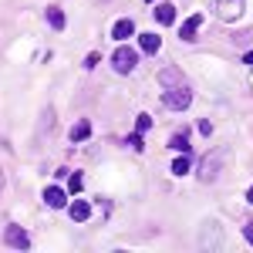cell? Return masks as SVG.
Returning a JSON list of instances; mask_svg holds the SVG:
<instances>
[{"instance_id":"7","label":"cell","mask_w":253,"mask_h":253,"mask_svg":"<svg viewBox=\"0 0 253 253\" xmlns=\"http://www.w3.org/2000/svg\"><path fill=\"white\" fill-rule=\"evenodd\" d=\"M44 203H47L51 210H64V206H68V193L58 189V186H47V189H44Z\"/></svg>"},{"instance_id":"20","label":"cell","mask_w":253,"mask_h":253,"mask_svg":"<svg viewBox=\"0 0 253 253\" xmlns=\"http://www.w3.org/2000/svg\"><path fill=\"white\" fill-rule=\"evenodd\" d=\"M149 125H152V118H149V115H138V132H145Z\"/></svg>"},{"instance_id":"6","label":"cell","mask_w":253,"mask_h":253,"mask_svg":"<svg viewBox=\"0 0 253 253\" xmlns=\"http://www.w3.org/2000/svg\"><path fill=\"white\" fill-rule=\"evenodd\" d=\"M247 0H216V17L219 20H236L243 14Z\"/></svg>"},{"instance_id":"14","label":"cell","mask_w":253,"mask_h":253,"mask_svg":"<svg viewBox=\"0 0 253 253\" xmlns=\"http://www.w3.org/2000/svg\"><path fill=\"white\" fill-rule=\"evenodd\" d=\"M47 24H51L54 31H64V10H61V7H47Z\"/></svg>"},{"instance_id":"23","label":"cell","mask_w":253,"mask_h":253,"mask_svg":"<svg viewBox=\"0 0 253 253\" xmlns=\"http://www.w3.org/2000/svg\"><path fill=\"white\" fill-rule=\"evenodd\" d=\"M247 203H250V206H253V186H250V189H247Z\"/></svg>"},{"instance_id":"5","label":"cell","mask_w":253,"mask_h":253,"mask_svg":"<svg viewBox=\"0 0 253 253\" xmlns=\"http://www.w3.org/2000/svg\"><path fill=\"white\" fill-rule=\"evenodd\" d=\"M199 247L203 250H223V230H219V223H203V240H199Z\"/></svg>"},{"instance_id":"12","label":"cell","mask_w":253,"mask_h":253,"mask_svg":"<svg viewBox=\"0 0 253 253\" xmlns=\"http://www.w3.org/2000/svg\"><path fill=\"white\" fill-rule=\"evenodd\" d=\"M156 20L162 24V27H169V24L175 20V7H172V3H159V7H156Z\"/></svg>"},{"instance_id":"22","label":"cell","mask_w":253,"mask_h":253,"mask_svg":"<svg viewBox=\"0 0 253 253\" xmlns=\"http://www.w3.org/2000/svg\"><path fill=\"white\" fill-rule=\"evenodd\" d=\"M243 64H250V68H253V51H250V54H243Z\"/></svg>"},{"instance_id":"2","label":"cell","mask_w":253,"mask_h":253,"mask_svg":"<svg viewBox=\"0 0 253 253\" xmlns=\"http://www.w3.org/2000/svg\"><path fill=\"white\" fill-rule=\"evenodd\" d=\"M223 159H226V152H210V156L199 162V179L203 182H216V175L223 169Z\"/></svg>"},{"instance_id":"4","label":"cell","mask_w":253,"mask_h":253,"mask_svg":"<svg viewBox=\"0 0 253 253\" xmlns=\"http://www.w3.org/2000/svg\"><path fill=\"white\" fill-rule=\"evenodd\" d=\"M3 243L14 247V250H31V236H27V230L17 226V223H10V226L3 230Z\"/></svg>"},{"instance_id":"1","label":"cell","mask_w":253,"mask_h":253,"mask_svg":"<svg viewBox=\"0 0 253 253\" xmlns=\"http://www.w3.org/2000/svg\"><path fill=\"white\" fill-rule=\"evenodd\" d=\"M162 101H166L172 112H182V108H189L193 91H189V84H169V88H162Z\"/></svg>"},{"instance_id":"15","label":"cell","mask_w":253,"mask_h":253,"mask_svg":"<svg viewBox=\"0 0 253 253\" xmlns=\"http://www.w3.org/2000/svg\"><path fill=\"white\" fill-rule=\"evenodd\" d=\"M189 169H193L189 156H186V152H179V159L172 162V175H189Z\"/></svg>"},{"instance_id":"25","label":"cell","mask_w":253,"mask_h":253,"mask_svg":"<svg viewBox=\"0 0 253 253\" xmlns=\"http://www.w3.org/2000/svg\"><path fill=\"white\" fill-rule=\"evenodd\" d=\"M149 3H152V0H149Z\"/></svg>"},{"instance_id":"18","label":"cell","mask_w":253,"mask_h":253,"mask_svg":"<svg viewBox=\"0 0 253 253\" xmlns=\"http://www.w3.org/2000/svg\"><path fill=\"white\" fill-rule=\"evenodd\" d=\"M128 149H135V152H142L145 149V142H142V132H135V135H128V142H125Z\"/></svg>"},{"instance_id":"19","label":"cell","mask_w":253,"mask_h":253,"mask_svg":"<svg viewBox=\"0 0 253 253\" xmlns=\"http://www.w3.org/2000/svg\"><path fill=\"white\" fill-rule=\"evenodd\" d=\"M243 236H247V243L253 247V223H243Z\"/></svg>"},{"instance_id":"24","label":"cell","mask_w":253,"mask_h":253,"mask_svg":"<svg viewBox=\"0 0 253 253\" xmlns=\"http://www.w3.org/2000/svg\"><path fill=\"white\" fill-rule=\"evenodd\" d=\"M3 186H7V179H3V169H0V193H3Z\"/></svg>"},{"instance_id":"16","label":"cell","mask_w":253,"mask_h":253,"mask_svg":"<svg viewBox=\"0 0 253 253\" xmlns=\"http://www.w3.org/2000/svg\"><path fill=\"white\" fill-rule=\"evenodd\" d=\"M81 189H84V175H81V172H68V193L78 196Z\"/></svg>"},{"instance_id":"17","label":"cell","mask_w":253,"mask_h":253,"mask_svg":"<svg viewBox=\"0 0 253 253\" xmlns=\"http://www.w3.org/2000/svg\"><path fill=\"white\" fill-rule=\"evenodd\" d=\"M169 145H172L175 152H189V138L182 135V132H179V135H172V142H169Z\"/></svg>"},{"instance_id":"8","label":"cell","mask_w":253,"mask_h":253,"mask_svg":"<svg viewBox=\"0 0 253 253\" xmlns=\"http://www.w3.org/2000/svg\"><path fill=\"white\" fill-rule=\"evenodd\" d=\"M132 34H135V24H132L128 17L115 20V27H112V38H115V41H128Z\"/></svg>"},{"instance_id":"13","label":"cell","mask_w":253,"mask_h":253,"mask_svg":"<svg viewBox=\"0 0 253 253\" xmlns=\"http://www.w3.org/2000/svg\"><path fill=\"white\" fill-rule=\"evenodd\" d=\"M159 44H162V41H159L156 34H142V38H138V47H142L145 54H156V51H159Z\"/></svg>"},{"instance_id":"11","label":"cell","mask_w":253,"mask_h":253,"mask_svg":"<svg viewBox=\"0 0 253 253\" xmlns=\"http://www.w3.org/2000/svg\"><path fill=\"white\" fill-rule=\"evenodd\" d=\"M68 135H71V142H84V138L91 135V122H88V118H81V122H75Z\"/></svg>"},{"instance_id":"21","label":"cell","mask_w":253,"mask_h":253,"mask_svg":"<svg viewBox=\"0 0 253 253\" xmlns=\"http://www.w3.org/2000/svg\"><path fill=\"white\" fill-rule=\"evenodd\" d=\"M95 64H98V54H88V58H84V68H88V71H91Z\"/></svg>"},{"instance_id":"9","label":"cell","mask_w":253,"mask_h":253,"mask_svg":"<svg viewBox=\"0 0 253 253\" xmlns=\"http://www.w3.org/2000/svg\"><path fill=\"white\" fill-rule=\"evenodd\" d=\"M199 24H203V14H193V17L186 20L182 27H179V38L182 41H196V31H199Z\"/></svg>"},{"instance_id":"26","label":"cell","mask_w":253,"mask_h":253,"mask_svg":"<svg viewBox=\"0 0 253 253\" xmlns=\"http://www.w3.org/2000/svg\"><path fill=\"white\" fill-rule=\"evenodd\" d=\"M250 84H253V81H250Z\"/></svg>"},{"instance_id":"10","label":"cell","mask_w":253,"mask_h":253,"mask_svg":"<svg viewBox=\"0 0 253 253\" xmlns=\"http://www.w3.org/2000/svg\"><path fill=\"white\" fill-rule=\"evenodd\" d=\"M68 213H71V219H75V223H84V219L91 216V206H88L84 199H75V203L68 206Z\"/></svg>"},{"instance_id":"3","label":"cell","mask_w":253,"mask_h":253,"mask_svg":"<svg viewBox=\"0 0 253 253\" xmlns=\"http://www.w3.org/2000/svg\"><path fill=\"white\" fill-rule=\"evenodd\" d=\"M135 64H138V54L132 51V47H118L115 54H112V68H115L118 75H128V71H135Z\"/></svg>"}]
</instances>
